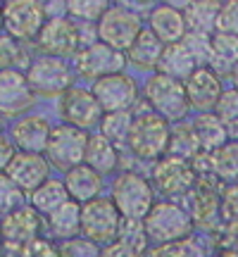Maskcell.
<instances>
[{
  "label": "cell",
  "instance_id": "8d00e7d4",
  "mask_svg": "<svg viewBox=\"0 0 238 257\" xmlns=\"http://www.w3.org/2000/svg\"><path fill=\"white\" fill-rule=\"evenodd\" d=\"M217 29L221 34L238 36V3H226L221 5L219 17H217Z\"/></svg>",
  "mask_w": 238,
  "mask_h": 257
},
{
  "label": "cell",
  "instance_id": "d6986e66",
  "mask_svg": "<svg viewBox=\"0 0 238 257\" xmlns=\"http://www.w3.org/2000/svg\"><path fill=\"white\" fill-rule=\"evenodd\" d=\"M186 95H188V105L198 107V110H210L217 107L219 98L224 95L221 91V79L212 67H198L195 72L183 81Z\"/></svg>",
  "mask_w": 238,
  "mask_h": 257
},
{
  "label": "cell",
  "instance_id": "8992f818",
  "mask_svg": "<svg viewBox=\"0 0 238 257\" xmlns=\"http://www.w3.org/2000/svg\"><path fill=\"white\" fill-rule=\"evenodd\" d=\"M122 214L112 200L98 198L81 205V233L95 243H114L122 233Z\"/></svg>",
  "mask_w": 238,
  "mask_h": 257
},
{
  "label": "cell",
  "instance_id": "e575fe53",
  "mask_svg": "<svg viewBox=\"0 0 238 257\" xmlns=\"http://www.w3.org/2000/svg\"><path fill=\"white\" fill-rule=\"evenodd\" d=\"M67 10V15L69 17H76V19H86V22H93V19H98L107 12V5L105 3H98V0H93V3H81V0H74L69 5H64Z\"/></svg>",
  "mask_w": 238,
  "mask_h": 257
},
{
  "label": "cell",
  "instance_id": "5bb4252c",
  "mask_svg": "<svg viewBox=\"0 0 238 257\" xmlns=\"http://www.w3.org/2000/svg\"><path fill=\"white\" fill-rule=\"evenodd\" d=\"M5 174L10 176V181L17 186L19 191L34 193L36 188L46 184L50 179V162L43 155H34V153H19L15 155V160L10 162V167L5 169Z\"/></svg>",
  "mask_w": 238,
  "mask_h": 257
},
{
  "label": "cell",
  "instance_id": "7c38bea8",
  "mask_svg": "<svg viewBox=\"0 0 238 257\" xmlns=\"http://www.w3.org/2000/svg\"><path fill=\"white\" fill-rule=\"evenodd\" d=\"M124 55L122 50H114V48L105 46V43H93L86 50L79 53L76 57V69L81 76L86 79H95L100 81L105 76H112V74H122V67H124Z\"/></svg>",
  "mask_w": 238,
  "mask_h": 257
},
{
  "label": "cell",
  "instance_id": "cb8c5ba5",
  "mask_svg": "<svg viewBox=\"0 0 238 257\" xmlns=\"http://www.w3.org/2000/svg\"><path fill=\"white\" fill-rule=\"evenodd\" d=\"M31 207L38 212V214H43V217H50L53 212H57L62 205L72 200L69 198V193H67V186L64 181H55V179H48L46 184L36 188V191L31 193Z\"/></svg>",
  "mask_w": 238,
  "mask_h": 257
},
{
  "label": "cell",
  "instance_id": "3957f363",
  "mask_svg": "<svg viewBox=\"0 0 238 257\" xmlns=\"http://www.w3.org/2000/svg\"><path fill=\"white\" fill-rule=\"evenodd\" d=\"M48 8L38 0H8L3 3V29L15 41L38 38L48 22Z\"/></svg>",
  "mask_w": 238,
  "mask_h": 257
},
{
  "label": "cell",
  "instance_id": "74e56055",
  "mask_svg": "<svg viewBox=\"0 0 238 257\" xmlns=\"http://www.w3.org/2000/svg\"><path fill=\"white\" fill-rule=\"evenodd\" d=\"M19 257H62V252L46 238H36L31 240L29 245L19 250Z\"/></svg>",
  "mask_w": 238,
  "mask_h": 257
},
{
  "label": "cell",
  "instance_id": "7a4b0ae2",
  "mask_svg": "<svg viewBox=\"0 0 238 257\" xmlns=\"http://www.w3.org/2000/svg\"><path fill=\"white\" fill-rule=\"evenodd\" d=\"M112 202L127 221H146L150 210L155 207L153 186L136 172H124L112 186Z\"/></svg>",
  "mask_w": 238,
  "mask_h": 257
},
{
  "label": "cell",
  "instance_id": "2e32d148",
  "mask_svg": "<svg viewBox=\"0 0 238 257\" xmlns=\"http://www.w3.org/2000/svg\"><path fill=\"white\" fill-rule=\"evenodd\" d=\"M50 134H53V128L41 114H24L10 128L12 143L19 153H34V155H43L48 150Z\"/></svg>",
  "mask_w": 238,
  "mask_h": 257
},
{
  "label": "cell",
  "instance_id": "484cf974",
  "mask_svg": "<svg viewBox=\"0 0 238 257\" xmlns=\"http://www.w3.org/2000/svg\"><path fill=\"white\" fill-rule=\"evenodd\" d=\"M48 219V229L55 238L72 240L79 231H81V205L69 200L67 205H62L57 212H53Z\"/></svg>",
  "mask_w": 238,
  "mask_h": 257
},
{
  "label": "cell",
  "instance_id": "ba28073f",
  "mask_svg": "<svg viewBox=\"0 0 238 257\" xmlns=\"http://www.w3.org/2000/svg\"><path fill=\"white\" fill-rule=\"evenodd\" d=\"M146 98L150 107L162 119H181L188 107V95L179 79H172L167 74H155L146 83Z\"/></svg>",
  "mask_w": 238,
  "mask_h": 257
},
{
  "label": "cell",
  "instance_id": "83f0119b",
  "mask_svg": "<svg viewBox=\"0 0 238 257\" xmlns=\"http://www.w3.org/2000/svg\"><path fill=\"white\" fill-rule=\"evenodd\" d=\"M212 169L224 181H238V143H226L212 153Z\"/></svg>",
  "mask_w": 238,
  "mask_h": 257
},
{
  "label": "cell",
  "instance_id": "ac0fdd59",
  "mask_svg": "<svg viewBox=\"0 0 238 257\" xmlns=\"http://www.w3.org/2000/svg\"><path fill=\"white\" fill-rule=\"evenodd\" d=\"M34 88L29 83L27 74L19 69L0 72V114H22L34 102Z\"/></svg>",
  "mask_w": 238,
  "mask_h": 257
},
{
  "label": "cell",
  "instance_id": "bcb514c9",
  "mask_svg": "<svg viewBox=\"0 0 238 257\" xmlns=\"http://www.w3.org/2000/svg\"><path fill=\"white\" fill-rule=\"evenodd\" d=\"M0 245H3V238H0Z\"/></svg>",
  "mask_w": 238,
  "mask_h": 257
},
{
  "label": "cell",
  "instance_id": "b9f144b4",
  "mask_svg": "<svg viewBox=\"0 0 238 257\" xmlns=\"http://www.w3.org/2000/svg\"><path fill=\"white\" fill-rule=\"evenodd\" d=\"M214 257H238V252H231V250H221V252H217Z\"/></svg>",
  "mask_w": 238,
  "mask_h": 257
},
{
  "label": "cell",
  "instance_id": "f35d334b",
  "mask_svg": "<svg viewBox=\"0 0 238 257\" xmlns=\"http://www.w3.org/2000/svg\"><path fill=\"white\" fill-rule=\"evenodd\" d=\"M17 57H19L17 41H15V38H10L8 34H5V36H0V72L15 69Z\"/></svg>",
  "mask_w": 238,
  "mask_h": 257
},
{
  "label": "cell",
  "instance_id": "7bdbcfd3",
  "mask_svg": "<svg viewBox=\"0 0 238 257\" xmlns=\"http://www.w3.org/2000/svg\"><path fill=\"white\" fill-rule=\"evenodd\" d=\"M231 74H233V81H236V86H238V64L231 69Z\"/></svg>",
  "mask_w": 238,
  "mask_h": 257
},
{
  "label": "cell",
  "instance_id": "e0dca14e",
  "mask_svg": "<svg viewBox=\"0 0 238 257\" xmlns=\"http://www.w3.org/2000/svg\"><path fill=\"white\" fill-rule=\"evenodd\" d=\"M153 179H155V186L165 195H183L195 186V169L191 167L188 160L167 155L155 167Z\"/></svg>",
  "mask_w": 238,
  "mask_h": 257
},
{
  "label": "cell",
  "instance_id": "8fae6325",
  "mask_svg": "<svg viewBox=\"0 0 238 257\" xmlns=\"http://www.w3.org/2000/svg\"><path fill=\"white\" fill-rule=\"evenodd\" d=\"M36 43L46 55L64 57V55H72L74 50L79 48V43H81V34H79V27L74 24L72 19L50 17L46 22V27L41 29Z\"/></svg>",
  "mask_w": 238,
  "mask_h": 257
},
{
  "label": "cell",
  "instance_id": "9c48e42d",
  "mask_svg": "<svg viewBox=\"0 0 238 257\" xmlns=\"http://www.w3.org/2000/svg\"><path fill=\"white\" fill-rule=\"evenodd\" d=\"M141 17L127 8H107V12L98 22V36L100 43L114 50H129L134 41L141 36Z\"/></svg>",
  "mask_w": 238,
  "mask_h": 257
},
{
  "label": "cell",
  "instance_id": "d6a6232c",
  "mask_svg": "<svg viewBox=\"0 0 238 257\" xmlns=\"http://www.w3.org/2000/svg\"><path fill=\"white\" fill-rule=\"evenodd\" d=\"M153 257H202V248L191 238L176 240V243H167L153 252Z\"/></svg>",
  "mask_w": 238,
  "mask_h": 257
},
{
  "label": "cell",
  "instance_id": "4316f807",
  "mask_svg": "<svg viewBox=\"0 0 238 257\" xmlns=\"http://www.w3.org/2000/svg\"><path fill=\"white\" fill-rule=\"evenodd\" d=\"M117 160H119V155H117V146L114 143H110L102 134L100 136H91L83 165L95 169L98 174H110L112 169L117 167Z\"/></svg>",
  "mask_w": 238,
  "mask_h": 257
},
{
  "label": "cell",
  "instance_id": "ee69618b",
  "mask_svg": "<svg viewBox=\"0 0 238 257\" xmlns=\"http://www.w3.org/2000/svg\"><path fill=\"white\" fill-rule=\"evenodd\" d=\"M0 29H3V5H0Z\"/></svg>",
  "mask_w": 238,
  "mask_h": 257
},
{
  "label": "cell",
  "instance_id": "ffe728a7",
  "mask_svg": "<svg viewBox=\"0 0 238 257\" xmlns=\"http://www.w3.org/2000/svg\"><path fill=\"white\" fill-rule=\"evenodd\" d=\"M186 15L174 5H160L150 15V31L155 34L165 46L181 43L186 36Z\"/></svg>",
  "mask_w": 238,
  "mask_h": 257
},
{
  "label": "cell",
  "instance_id": "30bf717a",
  "mask_svg": "<svg viewBox=\"0 0 238 257\" xmlns=\"http://www.w3.org/2000/svg\"><path fill=\"white\" fill-rule=\"evenodd\" d=\"M60 117L67 126L74 128H86L100 124L102 117V107L98 98L93 95V91H86V88H69L60 98Z\"/></svg>",
  "mask_w": 238,
  "mask_h": 257
},
{
  "label": "cell",
  "instance_id": "f1b7e54d",
  "mask_svg": "<svg viewBox=\"0 0 238 257\" xmlns=\"http://www.w3.org/2000/svg\"><path fill=\"white\" fill-rule=\"evenodd\" d=\"M131 124H134V117L131 112H110L105 114L100 121L102 126V136L107 138L110 143H129V134H131Z\"/></svg>",
  "mask_w": 238,
  "mask_h": 257
},
{
  "label": "cell",
  "instance_id": "52a82bcc",
  "mask_svg": "<svg viewBox=\"0 0 238 257\" xmlns=\"http://www.w3.org/2000/svg\"><path fill=\"white\" fill-rule=\"evenodd\" d=\"M27 79L31 83V88L36 95L43 98H53L60 95L72 88V69L69 64L64 62L62 57H53V55H41L36 57L27 72Z\"/></svg>",
  "mask_w": 238,
  "mask_h": 257
},
{
  "label": "cell",
  "instance_id": "f546056e",
  "mask_svg": "<svg viewBox=\"0 0 238 257\" xmlns=\"http://www.w3.org/2000/svg\"><path fill=\"white\" fill-rule=\"evenodd\" d=\"M210 57L214 62L226 64V67H236L238 64V36L231 34H214L210 41Z\"/></svg>",
  "mask_w": 238,
  "mask_h": 257
},
{
  "label": "cell",
  "instance_id": "603a6c76",
  "mask_svg": "<svg viewBox=\"0 0 238 257\" xmlns=\"http://www.w3.org/2000/svg\"><path fill=\"white\" fill-rule=\"evenodd\" d=\"M165 43L160 41V38L153 34V31H148L143 29L141 31V36L134 41V46L129 48V62L141 67V69H150V67H157V64L162 62V55H165Z\"/></svg>",
  "mask_w": 238,
  "mask_h": 257
},
{
  "label": "cell",
  "instance_id": "ab89813d",
  "mask_svg": "<svg viewBox=\"0 0 238 257\" xmlns=\"http://www.w3.org/2000/svg\"><path fill=\"white\" fill-rule=\"evenodd\" d=\"M100 257H141V250L131 248L129 243H124V240H114L110 245H105Z\"/></svg>",
  "mask_w": 238,
  "mask_h": 257
},
{
  "label": "cell",
  "instance_id": "d4e9b609",
  "mask_svg": "<svg viewBox=\"0 0 238 257\" xmlns=\"http://www.w3.org/2000/svg\"><path fill=\"white\" fill-rule=\"evenodd\" d=\"M193 134L198 138L200 148L205 150H219L229 143V128L224 126V121L217 114H200L198 119L193 121Z\"/></svg>",
  "mask_w": 238,
  "mask_h": 257
},
{
  "label": "cell",
  "instance_id": "836d02e7",
  "mask_svg": "<svg viewBox=\"0 0 238 257\" xmlns=\"http://www.w3.org/2000/svg\"><path fill=\"white\" fill-rule=\"evenodd\" d=\"M214 114L224 121V126H238V88L233 91H226L219 98L217 107H214Z\"/></svg>",
  "mask_w": 238,
  "mask_h": 257
},
{
  "label": "cell",
  "instance_id": "9a60e30c",
  "mask_svg": "<svg viewBox=\"0 0 238 257\" xmlns=\"http://www.w3.org/2000/svg\"><path fill=\"white\" fill-rule=\"evenodd\" d=\"M93 95L98 98L100 107L107 114L110 112H129V107L136 100V83L127 74H112V76L95 81Z\"/></svg>",
  "mask_w": 238,
  "mask_h": 257
},
{
  "label": "cell",
  "instance_id": "5b68a950",
  "mask_svg": "<svg viewBox=\"0 0 238 257\" xmlns=\"http://www.w3.org/2000/svg\"><path fill=\"white\" fill-rule=\"evenodd\" d=\"M143 229L160 245H167V243H176V240L188 238V233L193 229V219L188 217V212H183L179 205L160 202L146 217Z\"/></svg>",
  "mask_w": 238,
  "mask_h": 257
},
{
  "label": "cell",
  "instance_id": "d590c367",
  "mask_svg": "<svg viewBox=\"0 0 238 257\" xmlns=\"http://www.w3.org/2000/svg\"><path fill=\"white\" fill-rule=\"evenodd\" d=\"M19 198H22V191L10 181L8 174H0V214L5 217L12 210H17Z\"/></svg>",
  "mask_w": 238,
  "mask_h": 257
},
{
  "label": "cell",
  "instance_id": "4fadbf2b",
  "mask_svg": "<svg viewBox=\"0 0 238 257\" xmlns=\"http://www.w3.org/2000/svg\"><path fill=\"white\" fill-rule=\"evenodd\" d=\"M41 214L34 207H17L0 219V238L12 248H24L41 238Z\"/></svg>",
  "mask_w": 238,
  "mask_h": 257
},
{
  "label": "cell",
  "instance_id": "f6af8a7d",
  "mask_svg": "<svg viewBox=\"0 0 238 257\" xmlns=\"http://www.w3.org/2000/svg\"><path fill=\"white\" fill-rule=\"evenodd\" d=\"M0 128H3V114H0Z\"/></svg>",
  "mask_w": 238,
  "mask_h": 257
},
{
  "label": "cell",
  "instance_id": "1f68e13d",
  "mask_svg": "<svg viewBox=\"0 0 238 257\" xmlns=\"http://www.w3.org/2000/svg\"><path fill=\"white\" fill-rule=\"evenodd\" d=\"M217 212H219V198H217V193L212 191V188H207V186H200L195 191V219L210 221Z\"/></svg>",
  "mask_w": 238,
  "mask_h": 257
},
{
  "label": "cell",
  "instance_id": "7402d4cb",
  "mask_svg": "<svg viewBox=\"0 0 238 257\" xmlns=\"http://www.w3.org/2000/svg\"><path fill=\"white\" fill-rule=\"evenodd\" d=\"M195 62H198V57H195V53L191 50L188 41H181V43H174V46L165 48V55H162L160 67H162V74L181 81V79H188V76L198 69Z\"/></svg>",
  "mask_w": 238,
  "mask_h": 257
},
{
  "label": "cell",
  "instance_id": "277c9868",
  "mask_svg": "<svg viewBox=\"0 0 238 257\" xmlns=\"http://www.w3.org/2000/svg\"><path fill=\"white\" fill-rule=\"evenodd\" d=\"M88 141H91V136L86 131H81V128L67 126V124L53 128L50 141H48V150H46L48 162L67 174L69 169L86 162Z\"/></svg>",
  "mask_w": 238,
  "mask_h": 257
},
{
  "label": "cell",
  "instance_id": "4dcf8cb0",
  "mask_svg": "<svg viewBox=\"0 0 238 257\" xmlns=\"http://www.w3.org/2000/svg\"><path fill=\"white\" fill-rule=\"evenodd\" d=\"M219 5L217 3H193L186 8V24L193 27V31H205V27L210 24H217V17H219Z\"/></svg>",
  "mask_w": 238,
  "mask_h": 257
},
{
  "label": "cell",
  "instance_id": "44dd1931",
  "mask_svg": "<svg viewBox=\"0 0 238 257\" xmlns=\"http://www.w3.org/2000/svg\"><path fill=\"white\" fill-rule=\"evenodd\" d=\"M64 186H67V193H69V198L74 202L86 205V202L98 200V193L102 188V179L88 165H79L64 174Z\"/></svg>",
  "mask_w": 238,
  "mask_h": 257
},
{
  "label": "cell",
  "instance_id": "6da1fadb",
  "mask_svg": "<svg viewBox=\"0 0 238 257\" xmlns=\"http://www.w3.org/2000/svg\"><path fill=\"white\" fill-rule=\"evenodd\" d=\"M169 143H172V128L167 119H162L155 112H143L134 117L131 134H129V148L134 150V155L143 160L167 157Z\"/></svg>",
  "mask_w": 238,
  "mask_h": 257
},
{
  "label": "cell",
  "instance_id": "60d3db41",
  "mask_svg": "<svg viewBox=\"0 0 238 257\" xmlns=\"http://www.w3.org/2000/svg\"><path fill=\"white\" fill-rule=\"evenodd\" d=\"M15 155H17V148L12 143V138L0 134V174H5V169H8L10 162L15 160Z\"/></svg>",
  "mask_w": 238,
  "mask_h": 257
}]
</instances>
